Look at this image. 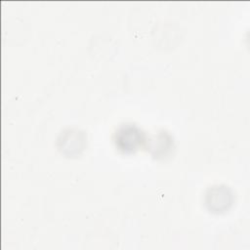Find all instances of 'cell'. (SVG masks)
I'll use <instances>...</instances> for the list:
<instances>
[{"label":"cell","instance_id":"6da1fadb","mask_svg":"<svg viewBox=\"0 0 250 250\" xmlns=\"http://www.w3.org/2000/svg\"><path fill=\"white\" fill-rule=\"evenodd\" d=\"M145 142L143 132L134 125L122 126L115 135V143L124 152H132L138 149Z\"/></svg>","mask_w":250,"mask_h":250}]
</instances>
